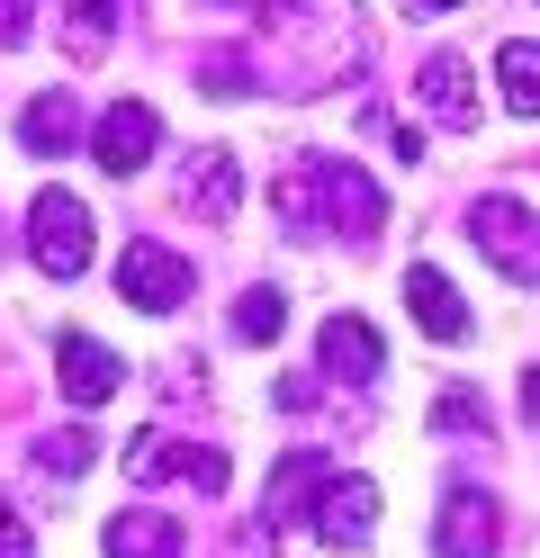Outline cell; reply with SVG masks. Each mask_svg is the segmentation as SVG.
Returning a JSON list of instances; mask_svg holds the SVG:
<instances>
[{"mask_svg": "<svg viewBox=\"0 0 540 558\" xmlns=\"http://www.w3.org/2000/svg\"><path fill=\"white\" fill-rule=\"evenodd\" d=\"M252 63H262L279 90L315 99V90H334V82H351L360 63H370V19H360L351 0H271L262 10V54Z\"/></svg>", "mask_w": 540, "mask_h": 558, "instance_id": "obj_1", "label": "cell"}, {"mask_svg": "<svg viewBox=\"0 0 540 558\" xmlns=\"http://www.w3.org/2000/svg\"><path fill=\"white\" fill-rule=\"evenodd\" d=\"M271 198H279L288 234H379V226H387V190H379L360 162H343V154L288 162Z\"/></svg>", "mask_w": 540, "mask_h": 558, "instance_id": "obj_2", "label": "cell"}, {"mask_svg": "<svg viewBox=\"0 0 540 558\" xmlns=\"http://www.w3.org/2000/svg\"><path fill=\"white\" fill-rule=\"evenodd\" d=\"M27 253L46 279H82L91 270V207L72 198V190H36L27 207Z\"/></svg>", "mask_w": 540, "mask_h": 558, "instance_id": "obj_3", "label": "cell"}, {"mask_svg": "<svg viewBox=\"0 0 540 558\" xmlns=\"http://www.w3.org/2000/svg\"><path fill=\"white\" fill-rule=\"evenodd\" d=\"M468 243H478L504 279L540 289V217H531L523 198H478V207H468Z\"/></svg>", "mask_w": 540, "mask_h": 558, "instance_id": "obj_4", "label": "cell"}, {"mask_svg": "<svg viewBox=\"0 0 540 558\" xmlns=\"http://www.w3.org/2000/svg\"><path fill=\"white\" fill-rule=\"evenodd\" d=\"M127 477H135V486H163V477H180V486H207V496H226V486H235V460H226V450H207V441L135 433V441H127Z\"/></svg>", "mask_w": 540, "mask_h": 558, "instance_id": "obj_5", "label": "cell"}, {"mask_svg": "<svg viewBox=\"0 0 540 558\" xmlns=\"http://www.w3.org/2000/svg\"><path fill=\"white\" fill-rule=\"evenodd\" d=\"M190 289H199V270L171 253V243H127V262H118V298L135 306V316H171V306H190Z\"/></svg>", "mask_w": 540, "mask_h": 558, "instance_id": "obj_6", "label": "cell"}, {"mask_svg": "<svg viewBox=\"0 0 540 558\" xmlns=\"http://www.w3.org/2000/svg\"><path fill=\"white\" fill-rule=\"evenodd\" d=\"M504 549V505L487 486H451L442 522H432V558H495Z\"/></svg>", "mask_w": 540, "mask_h": 558, "instance_id": "obj_7", "label": "cell"}, {"mask_svg": "<svg viewBox=\"0 0 540 558\" xmlns=\"http://www.w3.org/2000/svg\"><path fill=\"white\" fill-rule=\"evenodd\" d=\"M307 532H315L324 549H360V541H379V477H334V486L315 496Z\"/></svg>", "mask_w": 540, "mask_h": 558, "instance_id": "obj_8", "label": "cell"}, {"mask_svg": "<svg viewBox=\"0 0 540 558\" xmlns=\"http://www.w3.org/2000/svg\"><path fill=\"white\" fill-rule=\"evenodd\" d=\"M91 154H99V171H118V181H135L144 162L163 154V118L144 109V99H118L99 126H91Z\"/></svg>", "mask_w": 540, "mask_h": 558, "instance_id": "obj_9", "label": "cell"}, {"mask_svg": "<svg viewBox=\"0 0 540 558\" xmlns=\"http://www.w3.org/2000/svg\"><path fill=\"white\" fill-rule=\"evenodd\" d=\"M315 361H324V378H343V388H379V369H387V342L360 325V316H324V333H315Z\"/></svg>", "mask_w": 540, "mask_h": 558, "instance_id": "obj_10", "label": "cell"}, {"mask_svg": "<svg viewBox=\"0 0 540 558\" xmlns=\"http://www.w3.org/2000/svg\"><path fill=\"white\" fill-rule=\"evenodd\" d=\"M55 378H63V397H72V405H108L127 369H118V352H108V342L63 333V342H55Z\"/></svg>", "mask_w": 540, "mask_h": 558, "instance_id": "obj_11", "label": "cell"}, {"mask_svg": "<svg viewBox=\"0 0 540 558\" xmlns=\"http://www.w3.org/2000/svg\"><path fill=\"white\" fill-rule=\"evenodd\" d=\"M180 207H199V217H235L243 207V171H235L226 145H199L180 162Z\"/></svg>", "mask_w": 540, "mask_h": 558, "instance_id": "obj_12", "label": "cell"}, {"mask_svg": "<svg viewBox=\"0 0 540 558\" xmlns=\"http://www.w3.org/2000/svg\"><path fill=\"white\" fill-rule=\"evenodd\" d=\"M415 99H423V109L442 118L451 135H468V126H478V90H468V63H459V54H423Z\"/></svg>", "mask_w": 540, "mask_h": 558, "instance_id": "obj_13", "label": "cell"}, {"mask_svg": "<svg viewBox=\"0 0 540 558\" xmlns=\"http://www.w3.org/2000/svg\"><path fill=\"white\" fill-rule=\"evenodd\" d=\"M406 306H415V325H423L432 342H468V298H459L432 262H415V270H406Z\"/></svg>", "mask_w": 540, "mask_h": 558, "instance_id": "obj_14", "label": "cell"}, {"mask_svg": "<svg viewBox=\"0 0 540 558\" xmlns=\"http://www.w3.org/2000/svg\"><path fill=\"white\" fill-rule=\"evenodd\" d=\"M19 145L27 154H72V145H82V99H72V90H36L27 99V109H19Z\"/></svg>", "mask_w": 540, "mask_h": 558, "instance_id": "obj_15", "label": "cell"}, {"mask_svg": "<svg viewBox=\"0 0 540 558\" xmlns=\"http://www.w3.org/2000/svg\"><path fill=\"white\" fill-rule=\"evenodd\" d=\"M334 486V469H324V450H288V460L271 469V496H262V522H298V505L315 513V496Z\"/></svg>", "mask_w": 540, "mask_h": 558, "instance_id": "obj_16", "label": "cell"}, {"mask_svg": "<svg viewBox=\"0 0 540 558\" xmlns=\"http://www.w3.org/2000/svg\"><path fill=\"white\" fill-rule=\"evenodd\" d=\"M99 549L108 558H180V522L171 513H108V532H99Z\"/></svg>", "mask_w": 540, "mask_h": 558, "instance_id": "obj_17", "label": "cell"}, {"mask_svg": "<svg viewBox=\"0 0 540 558\" xmlns=\"http://www.w3.org/2000/svg\"><path fill=\"white\" fill-rule=\"evenodd\" d=\"M495 82H504V109H514V118H540V46L531 37H504L495 46Z\"/></svg>", "mask_w": 540, "mask_h": 558, "instance_id": "obj_18", "label": "cell"}, {"mask_svg": "<svg viewBox=\"0 0 540 558\" xmlns=\"http://www.w3.org/2000/svg\"><path fill=\"white\" fill-rule=\"evenodd\" d=\"M118 37V0H63V46L72 54H108Z\"/></svg>", "mask_w": 540, "mask_h": 558, "instance_id": "obj_19", "label": "cell"}, {"mask_svg": "<svg viewBox=\"0 0 540 558\" xmlns=\"http://www.w3.org/2000/svg\"><path fill=\"white\" fill-rule=\"evenodd\" d=\"M279 325H288V298L279 289H243L235 298V342H279Z\"/></svg>", "mask_w": 540, "mask_h": 558, "instance_id": "obj_20", "label": "cell"}, {"mask_svg": "<svg viewBox=\"0 0 540 558\" xmlns=\"http://www.w3.org/2000/svg\"><path fill=\"white\" fill-rule=\"evenodd\" d=\"M199 90L207 99H243V90H262V63H252V54H207L199 63Z\"/></svg>", "mask_w": 540, "mask_h": 558, "instance_id": "obj_21", "label": "cell"}, {"mask_svg": "<svg viewBox=\"0 0 540 558\" xmlns=\"http://www.w3.org/2000/svg\"><path fill=\"white\" fill-rule=\"evenodd\" d=\"M432 433L478 441V433H487V405H478V388H442V397H432Z\"/></svg>", "mask_w": 540, "mask_h": 558, "instance_id": "obj_22", "label": "cell"}, {"mask_svg": "<svg viewBox=\"0 0 540 558\" xmlns=\"http://www.w3.org/2000/svg\"><path fill=\"white\" fill-rule=\"evenodd\" d=\"M36 469H46V477H82V469H91V433H82V424L46 433V441H36Z\"/></svg>", "mask_w": 540, "mask_h": 558, "instance_id": "obj_23", "label": "cell"}, {"mask_svg": "<svg viewBox=\"0 0 540 558\" xmlns=\"http://www.w3.org/2000/svg\"><path fill=\"white\" fill-rule=\"evenodd\" d=\"M0 558H36V541H27V522H19L10 496H0Z\"/></svg>", "mask_w": 540, "mask_h": 558, "instance_id": "obj_24", "label": "cell"}, {"mask_svg": "<svg viewBox=\"0 0 540 558\" xmlns=\"http://www.w3.org/2000/svg\"><path fill=\"white\" fill-rule=\"evenodd\" d=\"M27 27H36V0H0V46H27Z\"/></svg>", "mask_w": 540, "mask_h": 558, "instance_id": "obj_25", "label": "cell"}, {"mask_svg": "<svg viewBox=\"0 0 540 558\" xmlns=\"http://www.w3.org/2000/svg\"><path fill=\"white\" fill-rule=\"evenodd\" d=\"M523 424H540V369H523Z\"/></svg>", "mask_w": 540, "mask_h": 558, "instance_id": "obj_26", "label": "cell"}, {"mask_svg": "<svg viewBox=\"0 0 540 558\" xmlns=\"http://www.w3.org/2000/svg\"><path fill=\"white\" fill-rule=\"evenodd\" d=\"M406 19H442V10H459V0H396Z\"/></svg>", "mask_w": 540, "mask_h": 558, "instance_id": "obj_27", "label": "cell"}]
</instances>
